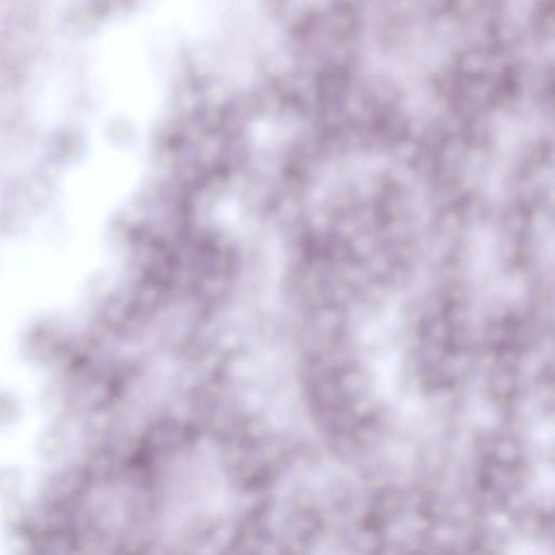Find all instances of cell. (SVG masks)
I'll return each instance as SVG.
<instances>
[{"mask_svg": "<svg viewBox=\"0 0 555 555\" xmlns=\"http://www.w3.org/2000/svg\"><path fill=\"white\" fill-rule=\"evenodd\" d=\"M476 469L478 493L491 506H504L522 485L525 461L518 444L508 437L485 441Z\"/></svg>", "mask_w": 555, "mask_h": 555, "instance_id": "1", "label": "cell"}]
</instances>
